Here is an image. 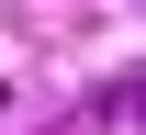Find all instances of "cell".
Instances as JSON below:
<instances>
[{
    "label": "cell",
    "mask_w": 146,
    "mask_h": 135,
    "mask_svg": "<svg viewBox=\"0 0 146 135\" xmlns=\"http://www.w3.org/2000/svg\"><path fill=\"white\" fill-rule=\"evenodd\" d=\"M101 135H146V79H112L101 90Z\"/></svg>",
    "instance_id": "obj_1"
}]
</instances>
